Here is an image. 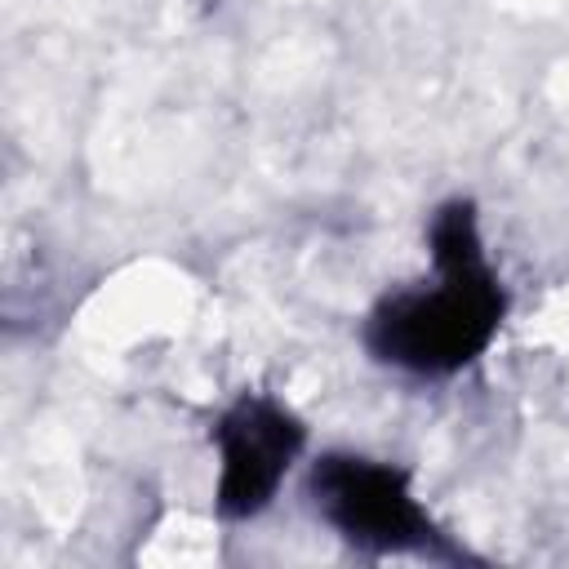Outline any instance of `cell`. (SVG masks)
Wrapping results in <instances>:
<instances>
[{
    "label": "cell",
    "mask_w": 569,
    "mask_h": 569,
    "mask_svg": "<svg viewBox=\"0 0 569 569\" xmlns=\"http://www.w3.org/2000/svg\"><path fill=\"white\" fill-rule=\"evenodd\" d=\"M431 289H400L373 307L365 347L391 369L449 378L493 342L507 316V293L485 262L471 200H449L431 218Z\"/></svg>",
    "instance_id": "6da1fadb"
},
{
    "label": "cell",
    "mask_w": 569,
    "mask_h": 569,
    "mask_svg": "<svg viewBox=\"0 0 569 569\" xmlns=\"http://www.w3.org/2000/svg\"><path fill=\"white\" fill-rule=\"evenodd\" d=\"M307 431L302 422L271 396H240L213 427V445H218V458H222V471H218V516L227 520H244V516H258L289 462L298 458Z\"/></svg>",
    "instance_id": "3957f363"
},
{
    "label": "cell",
    "mask_w": 569,
    "mask_h": 569,
    "mask_svg": "<svg viewBox=\"0 0 569 569\" xmlns=\"http://www.w3.org/2000/svg\"><path fill=\"white\" fill-rule=\"evenodd\" d=\"M307 493L316 516L365 551H440L431 516L391 462L325 453L307 476Z\"/></svg>",
    "instance_id": "7a4b0ae2"
}]
</instances>
